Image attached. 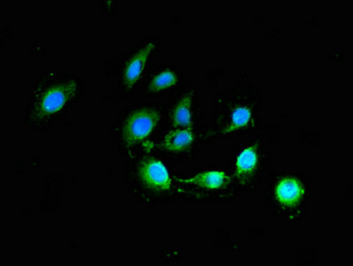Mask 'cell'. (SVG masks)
I'll return each instance as SVG.
<instances>
[{"mask_svg":"<svg viewBox=\"0 0 353 266\" xmlns=\"http://www.w3.org/2000/svg\"><path fill=\"white\" fill-rule=\"evenodd\" d=\"M77 83L65 82L51 86L43 92L36 104L35 112L39 119L52 116L63 110L71 99L75 97Z\"/></svg>","mask_w":353,"mask_h":266,"instance_id":"1","label":"cell"},{"mask_svg":"<svg viewBox=\"0 0 353 266\" xmlns=\"http://www.w3.org/2000/svg\"><path fill=\"white\" fill-rule=\"evenodd\" d=\"M160 113L154 108H141L130 114L123 126V139L135 144L151 134L160 120Z\"/></svg>","mask_w":353,"mask_h":266,"instance_id":"2","label":"cell"},{"mask_svg":"<svg viewBox=\"0 0 353 266\" xmlns=\"http://www.w3.org/2000/svg\"><path fill=\"white\" fill-rule=\"evenodd\" d=\"M139 176L144 184L152 190L166 191L172 187L169 172L160 161H145L139 167Z\"/></svg>","mask_w":353,"mask_h":266,"instance_id":"3","label":"cell"},{"mask_svg":"<svg viewBox=\"0 0 353 266\" xmlns=\"http://www.w3.org/2000/svg\"><path fill=\"white\" fill-rule=\"evenodd\" d=\"M154 49V43H150L145 48L136 52L131 60L127 63L123 72V85L125 86L126 91L132 89L139 81V77L141 76L145 67H147L148 59H150Z\"/></svg>","mask_w":353,"mask_h":266,"instance_id":"4","label":"cell"},{"mask_svg":"<svg viewBox=\"0 0 353 266\" xmlns=\"http://www.w3.org/2000/svg\"><path fill=\"white\" fill-rule=\"evenodd\" d=\"M260 165V154L256 145L247 147L238 156L235 163V177L240 183L246 185L252 179Z\"/></svg>","mask_w":353,"mask_h":266,"instance_id":"5","label":"cell"},{"mask_svg":"<svg viewBox=\"0 0 353 266\" xmlns=\"http://www.w3.org/2000/svg\"><path fill=\"white\" fill-rule=\"evenodd\" d=\"M275 194L281 205L286 208H294L305 196V188L296 179L286 178L279 182L275 188Z\"/></svg>","mask_w":353,"mask_h":266,"instance_id":"6","label":"cell"},{"mask_svg":"<svg viewBox=\"0 0 353 266\" xmlns=\"http://www.w3.org/2000/svg\"><path fill=\"white\" fill-rule=\"evenodd\" d=\"M181 183L196 185L206 190H221L231 184V178L219 171L200 173L188 178H178Z\"/></svg>","mask_w":353,"mask_h":266,"instance_id":"7","label":"cell"},{"mask_svg":"<svg viewBox=\"0 0 353 266\" xmlns=\"http://www.w3.org/2000/svg\"><path fill=\"white\" fill-rule=\"evenodd\" d=\"M252 110L246 105H237V106L232 108L227 125L223 127L221 134L225 135L229 134V133L243 131V130H245L248 127L252 125Z\"/></svg>","mask_w":353,"mask_h":266,"instance_id":"8","label":"cell"},{"mask_svg":"<svg viewBox=\"0 0 353 266\" xmlns=\"http://www.w3.org/2000/svg\"><path fill=\"white\" fill-rule=\"evenodd\" d=\"M194 141V133L192 129H176L164 137L161 147L163 150L181 152L191 146Z\"/></svg>","mask_w":353,"mask_h":266,"instance_id":"9","label":"cell"},{"mask_svg":"<svg viewBox=\"0 0 353 266\" xmlns=\"http://www.w3.org/2000/svg\"><path fill=\"white\" fill-rule=\"evenodd\" d=\"M192 95L185 96L176 104L170 114L172 125L176 129H192Z\"/></svg>","mask_w":353,"mask_h":266,"instance_id":"10","label":"cell"},{"mask_svg":"<svg viewBox=\"0 0 353 266\" xmlns=\"http://www.w3.org/2000/svg\"><path fill=\"white\" fill-rule=\"evenodd\" d=\"M178 77L172 70H164L152 79L150 92H159L172 88L178 83Z\"/></svg>","mask_w":353,"mask_h":266,"instance_id":"11","label":"cell"}]
</instances>
